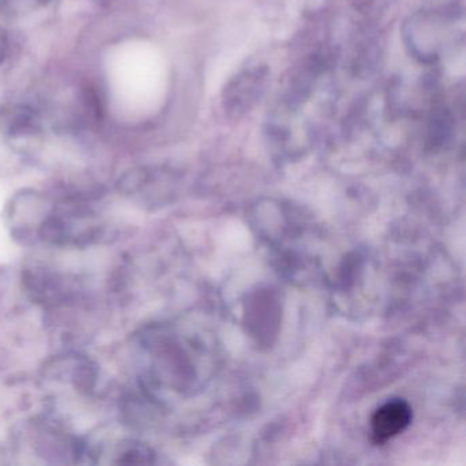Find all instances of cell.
<instances>
[{
  "instance_id": "obj_1",
  "label": "cell",
  "mask_w": 466,
  "mask_h": 466,
  "mask_svg": "<svg viewBox=\"0 0 466 466\" xmlns=\"http://www.w3.org/2000/svg\"><path fill=\"white\" fill-rule=\"evenodd\" d=\"M268 69L250 66L242 70L223 91V107L231 118L238 119L260 102L268 83Z\"/></svg>"
},
{
  "instance_id": "obj_2",
  "label": "cell",
  "mask_w": 466,
  "mask_h": 466,
  "mask_svg": "<svg viewBox=\"0 0 466 466\" xmlns=\"http://www.w3.org/2000/svg\"><path fill=\"white\" fill-rule=\"evenodd\" d=\"M411 417L413 413L410 405L405 400L395 398L379 406L370 417L373 443H386L390 439L402 433L410 425Z\"/></svg>"
},
{
  "instance_id": "obj_3",
  "label": "cell",
  "mask_w": 466,
  "mask_h": 466,
  "mask_svg": "<svg viewBox=\"0 0 466 466\" xmlns=\"http://www.w3.org/2000/svg\"><path fill=\"white\" fill-rule=\"evenodd\" d=\"M0 127L12 138H26L40 132L39 116L26 106H13L2 111Z\"/></svg>"
},
{
  "instance_id": "obj_4",
  "label": "cell",
  "mask_w": 466,
  "mask_h": 466,
  "mask_svg": "<svg viewBox=\"0 0 466 466\" xmlns=\"http://www.w3.org/2000/svg\"><path fill=\"white\" fill-rule=\"evenodd\" d=\"M116 463H124V465H133V463H155L157 462V454L154 450L149 449L146 444L138 443L135 441H122L116 452Z\"/></svg>"
},
{
  "instance_id": "obj_5",
  "label": "cell",
  "mask_w": 466,
  "mask_h": 466,
  "mask_svg": "<svg viewBox=\"0 0 466 466\" xmlns=\"http://www.w3.org/2000/svg\"><path fill=\"white\" fill-rule=\"evenodd\" d=\"M7 56V36L4 29L0 28V65L4 64Z\"/></svg>"
},
{
  "instance_id": "obj_6",
  "label": "cell",
  "mask_w": 466,
  "mask_h": 466,
  "mask_svg": "<svg viewBox=\"0 0 466 466\" xmlns=\"http://www.w3.org/2000/svg\"><path fill=\"white\" fill-rule=\"evenodd\" d=\"M37 4L47 5L50 4L51 0H36Z\"/></svg>"
}]
</instances>
